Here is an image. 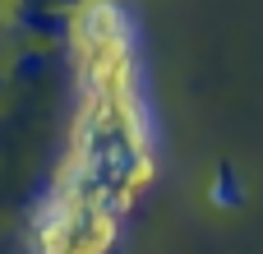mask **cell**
Wrapping results in <instances>:
<instances>
[{"mask_svg":"<svg viewBox=\"0 0 263 254\" xmlns=\"http://www.w3.org/2000/svg\"><path fill=\"white\" fill-rule=\"evenodd\" d=\"M208 194H213V204H217V208H240V185H236V171H231V167H222Z\"/></svg>","mask_w":263,"mask_h":254,"instance_id":"obj_1","label":"cell"}]
</instances>
